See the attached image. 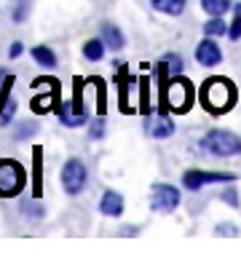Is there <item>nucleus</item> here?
Here are the masks:
<instances>
[{"mask_svg":"<svg viewBox=\"0 0 241 257\" xmlns=\"http://www.w3.org/2000/svg\"><path fill=\"white\" fill-rule=\"evenodd\" d=\"M198 96H201V104H204L206 112L222 115V112H228L233 107V102H236V86H233L228 78L214 75V78H206L204 83H201Z\"/></svg>","mask_w":241,"mask_h":257,"instance_id":"nucleus-1","label":"nucleus"},{"mask_svg":"<svg viewBox=\"0 0 241 257\" xmlns=\"http://www.w3.org/2000/svg\"><path fill=\"white\" fill-rule=\"evenodd\" d=\"M193 83L182 75L169 78L164 86H161V115H166V110L174 112H188L193 107Z\"/></svg>","mask_w":241,"mask_h":257,"instance_id":"nucleus-2","label":"nucleus"},{"mask_svg":"<svg viewBox=\"0 0 241 257\" xmlns=\"http://www.w3.org/2000/svg\"><path fill=\"white\" fill-rule=\"evenodd\" d=\"M27 185V172L19 161L14 158H0V196L3 198H14L19 196Z\"/></svg>","mask_w":241,"mask_h":257,"instance_id":"nucleus-3","label":"nucleus"},{"mask_svg":"<svg viewBox=\"0 0 241 257\" xmlns=\"http://www.w3.org/2000/svg\"><path fill=\"white\" fill-rule=\"evenodd\" d=\"M201 148L214 158H230V156H238L241 153V137L222 132V128H214V132H209L201 140Z\"/></svg>","mask_w":241,"mask_h":257,"instance_id":"nucleus-4","label":"nucleus"},{"mask_svg":"<svg viewBox=\"0 0 241 257\" xmlns=\"http://www.w3.org/2000/svg\"><path fill=\"white\" fill-rule=\"evenodd\" d=\"M86 180H88V172H86V164L80 158H70L62 169V188L67 196H78L80 190L86 188Z\"/></svg>","mask_w":241,"mask_h":257,"instance_id":"nucleus-5","label":"nucleus"},{"mask_svg":"<svg viewBox=\"0 0 241 257\" xmlns=\"http://www.w3.org/2000/svg\"><path fill=\"white\" fill-rule=\"evenodd\" d=\"M180 206V190L169 182H156L153 185V196H150V209L158 214H169Z\"/></svg>","mask_w":241,"mask_h":257,"instance_id":"nucleus-6","label":"nucleus"},{"mask_svg":"<svg viewBox=\"0 0 241 257\" xmlns=\"http://www.w3.org/2000/svg\"><path fill=\"white\" fill-rule=\"evenodd\" d=\"M236 174H225V172H201V169H188L182 174L185 190H201V185L206 182H233Z\"/></svg>","mask_w":241,"mask_h":257,"instance_id":"nucleus-7","label":"nucleus"},{"mask_svg":"<svg viewBox=\"0 0 241 257\" xmlns=\"http://www.w3.org/2000/svg\"><path fill=\"white\" fill-rule=\"evenodd\" d=\"M182 56L180 54H164L161 59L156 62V72H158V80H161V86L166 83L169 78H174V75H182Z\"/></svg>","mask_w":241,"mask_h":257,"instance_id":"nucleus-8","label":"nucleus"},{"mask_svg":"<svg viewBox=\"0 0 241 257\" xmlns=\"http://www.w3.org/2000/svg\"><path fill=\"white\" fill-rule=\"evenodd\" d=\"M196 62L201 64V67H214V64H220V62H222L220 46H217L212 38L201 40V43L196 46Z\"/></svg>","mask_w":241,"mask_h":257,"instance_id":"nucleus-9","label":"nucleus"},{"mask_svg":"<svg viewBox=\"0 0 241 257\" xmlns=\"http://www.w3.org/2000/svg\"><path fill=\"white\" fill-rule=\"evenodd\" d=\"M124 196L118 190H104L102 193V201H99V212L104 217H120L124 214Z\"/></svg>","mask_w":241,"mask_h":257,"instance_id":"nucleus-10","label":"nucleus"},{"mask_svg":"<svg viewBox=\"0 0 241 257\" xmlns=\"http://www.w3.org/2000/svg\"><path fill=\"white\" fill-rule=\"evenodd\" d=\"M102 40H104V46L110 48V51H120V48H124V32H120L115 24H102Z\"/></svg>","mask_w":241,"mask_h":257,"instance_id":"nucleus-11","label":"nucleus"},{"mask_svg":"<svg viewBox=\"0 0 241 257\" xmlns=\"http://www.w3.org/2000/svg\"><path fill=\"white\" fill-rule=\"evenodd\" d=\"M150 6L166 16H180L185 11V0H150Z\"/></svg>","mask_w":241,"mask_h":257,"instance_id":"nucleus-12","label":"nucleus"},{"mask_svg":"<svg viewBox=\"0 0 241 257\" xmlns=\"http://www.w3.org/2000/svg\"><path fill=\"white\" fill-rule=\"evenodd\" d=\"M104 51H107V46H104V40L99 38H91V40H86V46H83V56L88 62H99Z\"/></svg>","mask_w":241,"mask_h":257,"instance_id":"nucleus-13","label":"nucleus"},{"mask_svg":"<svg viewBox=\"0 0 241 257\" xmlns=\"http://www.w3.org/2000/svg\"><path fill=\"white\" fill-rule=\"evenodd\" d=\"M32 59L38 64H43V67H56V56L48 46H35L32 48Z\"/></svg>","mask_w":241,"mask_h":257,"instance_id":"nucleus-14","label":"nucleus"},{"mask_svg":"<svg viewBox=\"0 0 241 257\" xmlns=\"http://www.w3.org/2000/svg\"><path fill=\"white\" fill-rule=\"evenodd\" d=\"M230 3L233 0H201V8H204L209 16H222L230 8Z\"/></svg>","mask_w":241,"mask_h":257,"instance_id":"nucleus-15","label":"nucleus"},{"mask_svg":"<svg viewBox=\"0 0 241 257\" xmlns=\"http://www.w3.org/2000/svg\"><path fill=\"white\" fill-rule=\"evenodd\" d=\"M150 134L156 137V140H166V137H172V134H174V123H172V118L161 115V120L150 128Z\"/></svg>","mask_w":241,"mask_h":257,"instance_id":"nucleus-16","label":"nucleus"},{"mask_svg":"<svg viewBox=\"0 0 241 257\" xmlns=\"http://www.w3.org/2000/svg\"><path fill=\"white\" fill-rule=\"evenodd\" d=\"M204 35L206 38H217V35H228V27H225V22L220 16H212V22L204 24Z\"/></svg>","mask_w":241,"mask_h":257,"instance_id":"nucleus-17","label":"nucleus"},{"mask_svg":"<svg viewBox=\"0 0 241 257\" xmlns=\"http://www.w3.org/2000/svg\"><path fill=\"white\" fill-rule=\"evenodd\" d=\"M148 91H150V80L145 78V80H140V112H145V115H150V99H148Z\"/></svg>","mask_w":241,"mask_h":257,"instance_id":"nucleus-18","label":"nucleus"},{"mask_svg":"<svg viewBox=\"0 0 241 257\" xmlns=\"http://www.w3.org/2000/svg\"><path fill=\"white\" fill-rule=\"evenodd\" d=\"M228 38L230 40H241V3L236 6V11H233V22L228 27Z\"/></svg>","mask_w":241,"mask_h":257,"instance_id":"nucleus-19","label":"nucleus"},{"mask_svg":"<svg viewBox=\"0 0 241 257\" xmlns=\"http://www.w3.org/2000/svg\"><path fill=\"white\" fill-rule=\"evenodd\" d=\"M14 110H16V102H14V99H6V102H3V112H0V123H11Z\"/></svg>","mask_w":241,"mask_h":257,"instance_id":"nucleus-20","label":"nucleus"},{"mask_svg":"<svg viewBox=\"0 0 241 257\" xmlns=\"http://www.w3.org/2000/svg\"><path fill=\"white\" fill-rule=\"evenodd\" d=\"M217 236H238V225H233V222H220L214 228Z\"/></svg>","mask_w":241,"mask_h":257,"instance_id":"nucleus-21","label":"nucleus"},{"mask_svg":"<svg viewBox=\"0 0 241 257\" xmlns=\"http://www.w3.org/2000/svg\"><path fill=\"white\" fill-rule=\"evenodd\" d=\"M104 115H99V120L91 126V140H99V137H104V120H102Z\"/></svg>","mask_w":241,"mask_h":257,"instance_id":"nucleus-22","label":"nucleus"},{"mask_svg":"<svg viewBox=\"0 0 241 257\" xmlns=\"http://www.w3.org/2000/svg\"><path fill=\"white\" fill-rule=\"evenodd\" d=\"M35 123H22V128H19V132H16V140H27V137L32 134V132H35Z\"/></svg>","mask_w":241,"mask_h":257,"instance_id":"nucleus-23","label":"nucleus"},{"mask_svg":"<svg viewBox=\"0 0 241 257\" xmlns=\"http://www.w3.org/2000/svg\"><path fill=\"white\" fill-rule=\"evenodd\" d=\"M40 193V148L35 150V196Z\"/></svg>","mask_w":241,"mask_h":257,"instance_id":"nucleus-24","label":"nucleus"},{"mask_svg":"<svg viewBox=\"0 0 241 257\" xmlns=\"http://www.w3.org/2000/svg\"><path fill=\"white\" fill-rule=\"evenodd\" d=\"M222 201H225V204H230V206H238V196H236V190H225V193H222Z\"/></svg>","mask_w":241,"mask_h":257,"instance_id":"nucleus-25","label":"nucleus"},{"mask_svg":"<svg viewBox=\"0 0 241 257\" xmlns=\"http://www.w3.org/2000/svg\"><path fill=\"white\" fill-rule=\"evenodd\" d=\"M22 51H24V46H22V43H14L11 48H8V56H11V59H16V56H22Z\"/></svg>","mask_w":241,"mask_h":257,"instance_id":"nucleus-26","label":"nucleus"}]
</instances>
